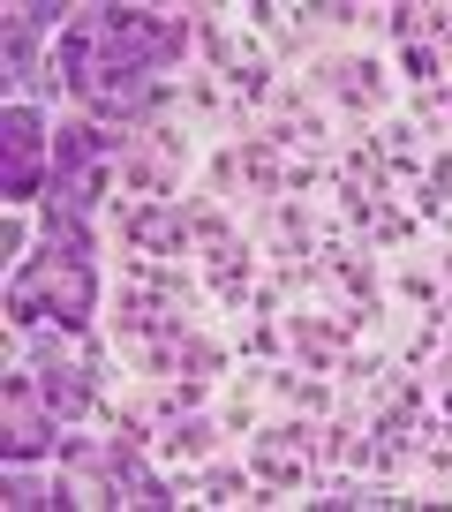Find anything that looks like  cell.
<instances>
[{"instance_id": "cell-1", "label": "cell", "mask_w": 452, "mask_h": 512, "mask_svg": "<svg viewBox=\"0 0 452 512\" xmlns=\"http://www.w3.org/2000/svg\"><path fill=\"white\" fill-rule=\"evenodd\" d=\"M8 196H31L38 189V136H46V128H38V113H8Z\"/></svg>"}]
</instances>
